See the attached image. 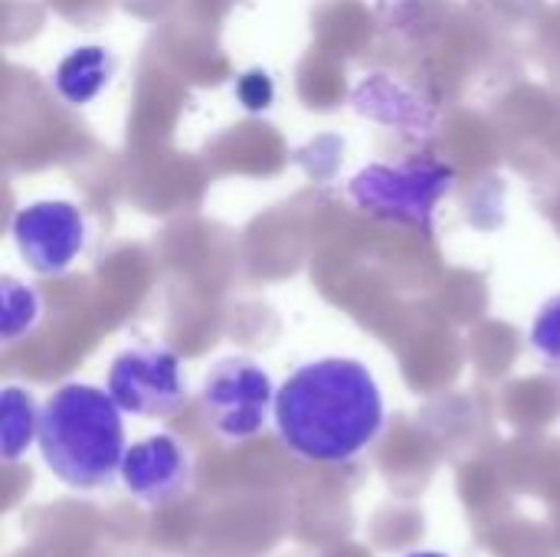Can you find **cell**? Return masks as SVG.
<instances>
[{"instance_id": "3", "label": "cell", "mask_w": 560, "mask_h": 557, "mask_svg": "<svg viewBox=\"0 0 560 557\" xmlns=\"http://www.w3.org/2000/svg\"><path fill=\"white\" fill-rule=\"evenodd\" d=\"M276 394L272 378L253 358L233 355L207 371L200 404L223 440L243 443L262 433L269 414L276 410Z\"/></svg>"}, {"instance_id": "1", "label": "cell", "mask_w": 560, "mask_h": 557, "mask_svg": "<svg viewBox=\"0 0 560 557\" xmlns=\"http://www.w3.org/2000/svg\"><path fill=\"white\" fill-rule=\"evenodd\" d=\"M276 430L308 463H351L384 430V394L374 374L351 358H322L299 368L276 394Z\"/></svg>"}, {"instance_id": "5", "label": "cell", "mask_w": 560, "mask_h": 557, "mask_svg": "<svg viewBox=\"0 0 560 557\" xmlns=\"http://www.w3.org/2000/svg\"><path fill=\"white\" fill-rule=\"evenodd\" d=\"M108 394L115 404L144 420H167L187 401L180 361L164 345H138L121 351L108 371Z\"/></svg>"}, {"instance_id": "10", "label": "cell", "mask_w": 560, "mask_h": 557, "mask_svg": "<svg viewBox=\"0 0 560 557\" xmlns=\"http://www.w3.org/2000/svg\"><path fill=\"white\" fill-rule=\"evenodd\" d=\"M39 318V299L33 289L13 282V279H3V322H0V335L3 341H13L20 338L23 332H30Z\"/></svg>"}, {"instance_id": "12", "label": "cell", "mask_w": 560, "mask_h": 557, "mask_svg": "<svg viewBox=\"0 0 560 557\" xmlns=\"http://www.w3.org/2000/svg\"><path fill=\"white\" fill-rule=\"evenodd\" d=\"M240 98L246 108H266L272 102V82L266 72H249L240 82Z\"/></svg>"}, {"instance_id": "2", "label": "cell", "mask_w": 560, "mask_h": 557, "mask_svg": "<svg viewBox=\"0 0 560 557\" xmlns=\"http://www.w3.org/2000/svg\"><path fill=\"white\" fill-rule=\"evenodd\" d=\"M39 453L49 473L79 492H95L121 476L125 423L108 391L92 384H62L39 417Z\"/></svg>"}, {"instance_id": "6", "label": "cell", "mask_w": 560, "mask_h": 557, "mask_svg": "<svg viewBox=\"0 0 560 557\" xmlns=\"http://www.w3.org/2000/svg\"><path fill=\"white\" fill-rule=\"evenodd\" d=\"M13 240L30 269L43 276L62 272L85 246V223L72 204L43 200L23 207L13 220Z\"/></svg>"}, {"instance_id": "9", "label": "cell", "mask_w": 560, "mask_h": 557, "mask_svg": "<svg viewBox=\"0 0 560 557\" xmlns=\"http://www.w3.org/2000/svg\"><path fill=\"white\" fill-rule=\"evenodd\" d=\"M39 417L43 410L36 407L33 394L23 387H3L0 394V453L7 463H16L20 453L39 437Z\"/></svg>"}, {"instance_id": "4", "label": "cell", "mask_w": 560, "mask_h": 557, "mask_svg": "<svg viewBox=\"0 0 560 557\" xmlns=\"http://www.w3.org/2000/svg\"><path fill=\"white\" fill-rule=\"evenodd\" d=\"M453 187V171L436 161H410L400 167H368L351 181L358 207L430 230L436 200Z\"/></svg>"}, {"instance_id": "8", "label": "cell", "mask_w": 560, "mask_h": 557, "mask_svg": "<svg viewBox=\"0 0 560 557\" xmlns=\"http://www.w3.org/2000/svg\"><path fill=\"white\" fill-rule=\"evenodd\" d=\"M112 79V56L102 46H82L56 66V89L66 102H92Z\"/></svg>"}, {"instance_id": "13", "label": "cell", "mask_w": 560, "mask_h": 557, "mask_svg": "<svg viewBox=\"0 0 560 557\" xmlns=\"http://www.w3.org/2000/svg\"><path fill=\"white\" fill-rule=\"evenodd\" d=\"M407 557H446V555H440V552H413V555H407Z\"/></svg>"}, {"instance_id": "7", "label": "cell", "mask_w": 560, "mask_h": 557, "mask_svg": "<svg viewBox=\"0 0 560 557\" xmlns=\"http://www.w3.org/2000/svg\"><path fill=\"white\" fill-rule=\"evenodd\" d=\"M190 479H194L190 453L167 433L131 443L121 460V483L144 506L177 502L180 496H187Z\"/></svg>"}, {"instance_id": "11", "label": "cell", "mask_w": 560, "mask_h": 557, "mask_svg": "<svg viewBox=\"0 0 560 557\" xmlns=\"http://www.w3.org/2000/svg\"><path fill=\"white\" fill-rule=\"evenodd\" d=\"M532 348H535V355L548 368H558L560 371V295H555L538 312V318L532 325Z\"/></svg>"}]
</instances>
